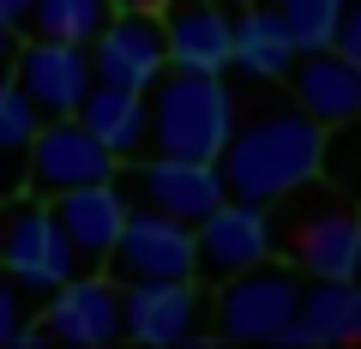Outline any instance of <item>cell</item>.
Listing matches in <instances>:
<instances>
[{
    "mask_svg": "<svg viewBox=\"0 0 361 349\" xmlns=\"http://www.w3.org/2000/svg\"><path fill=\"white\" fill-rule=\"evenodd\" d=\"M325 163V127L307 121L289 103H265L259 115H235L229 139L217 151V175L229 199H253V205H271V199L295 193V187L319 181Z\"/></svg>",
    "mask_w": 361,
    "mask_h": 349,
    "instance_id": "1",
    "label": "cell"
},
{
    "mask_svg": "<svg viewBox=\"0 0 361 349\" xmlns=\"http://www.w3.org/2000/svg\"><path fill=\"white\" fill-rule=\"evenodd\" d=\"M235 115L229 73H193V66H163L145 91V151L151 157H187V163H217Z\"/></svg>",
    "mask_w": 361,
    "mask_h": 349,
    "instance_id": "2",
    "label": "cell"
},
{
    "mask_svg": "<svg viewBox=\"0 0 361 349\" xmlns=\"http://www.w3.org/2000/svg\"><path fill=\"white\" fill-rule=\"evenodd\" d=\"M271 253H283L301 277H355V241H361V211H349L337 193H295L271 199Z\"/></svg>",
    "mask_w": 361,
    "mask_h": 349,
    "instance_id": "3",
    "label": "cell"
},
{
    "mask_svg": "<svg viewBox=\"0 0 361 349\" xmlns=\"http://www.w3.org/2000/svg\"><path fill=\"white\" fill-rule=\"evenodd\" d=\"M301 283L307 277L289 259H259L247 271L223 277L211 295V337L217 343H277L301 307Z\"/></svg>",
    "mask_w": 361,
    "mask_h": 349,
    "instance_id": "4",
    "label": "cell"
},
{
    "mask_svg": "<svg viewBox=\"0 0 361 349\" xmlns=\"http://www.w3.org/2000/svg\"><path fill=\"white\" fill-rule=\"evenodd\" d=\"M0 271L13 277L30 301H42L49 289H61L78 271V259L66 247L61 223H54L49 199H37V193L0 199Z\"/></svg>",
    "mask_w": 361,
    "mask_h": 349,
    "instance_id": "5",
    "label": "cell"
},
{
    "mask_svg": "<svg viewBox=\"0 0 361 349\" xmlns=\"http://www.w3.org/2000/svg\"><path fill=\"white\" fill-rule=\"evenodd\" d=\"M103 271L115 283H175V277H199L193 259V223L163 217L151 205H127L115 247H109Z\"/></svg>",
    "mask_w": 361,
    "mask_h": 349,
    "instance_id": "6",
    "label": "cell"
},
{
    "mask_svg": "<svg viewBox=\"0 0 361 349\" xmlns=\"http://www.w3.org/2000/svg\"><path fill=\"white\" fill-rule=\"evenodd\" d=\"M115 187L127 205H151L163 217H180V223H199L211 205H223V175L217 163H187V157H127L115 163Z\"/></svg>",
    "mask_w": 361,
    "mask_h": 349,
    "instance_id": "7",
    "label": "cell"
},
{
    "mask_svg": "<svg viewBox=\"0 0 361 349\" xmlns=\"http://www.w3.org/2000/svg\"><path fill=\"white\" fill-rule=\"evenodd\" d=\"M121 337L145 349H175L211 337V295L199 277H175V283H121Z\"/></svg>",
    "mask_w": 361,
    "mask_h": 349,
    "instance_id": "8",
    "label": "cell"
},
{
    "mask_svg": "<svg viewBox=\"0 0 361 349\" xmlns=\"http://www.w3.org/2000/svg\"><path fill=\"white\" fill-rule=\"evenodd\" d=\"M115 175V157L85 133L78 115H42L37 133L25 145V193L54 199V193H73V187L90 181H109Z\"/></svg>",
    "mask_w": 361,
    "mask_h": 349,
    "instance_id": "9",
    "label": "cell"
},
{
    "mask_svg": "<svg viewBox=\"0 0 361 349\" xmlns=\"http://www.w3.org/2000/svg\"><path fill=\"white\" fill-rule=\"evenodd\" d=\"M42 337L54 343H73V349H103L121 337V283L109 271H73L61 289L42 295Z\"/></svg>",
    "mask_w": 361,
    "mask_h": 349,
    "instance_id": "10",
    "label": "cell"
},
{
    "mask_svg": "<svg viewBox=\"0 0 361 349\" xmlns=\"http://www.w3.org/2000/svg\"><path fill=\"white\" fill-rule=\"evenodd\" d=\"M193 259H199V277H205V283H223V277L271 259L265 205H253V199H223V205H211L205 217L193 223Z\"/></svg>",
    "mask_w": 361,
    "mask_h": 349,
    "instance_id": "11",
    "label": "cell"
},
{
    "mask_svg": "<svg viewBox=\"0 0 361 349\" xmlns=\"http://www.w3.org/2000/svg\"><path fill=\"white\" fill-rule=\"evenodd\" d=\"M6 78L37 103V115H73L97 73H90V49H78V42L18 37V54L6 66Z\"/></svg>",
    "mask_w": 361,
    "mask_h": 349,
    "instance_id": "12",
    "label": "cell"
},
{
    "mask_svg": "<svg viewBox=\"0 0 361 349\" xmlns=\"http://www.w3.org/2000/svg\"><path fill=\"white\" fill-rule=\"evenodd\" d=\"M163 66H169V49H163L157 13H109V25L90 42V73L103 78V85L151 91Z\"/></svg>",
    "mask_w": 361,
    "mask_h": 349,
    "instance_id": "13",
    "label": "cell"
},
{
    "mask_svg": "<svg viewBox=\"0 0 361 349\" xmlns=\"http://www.w3.org/2000/svg\"><path fill=\"white\" fill-rule=\"evenodd\" d=\"M163 25L169 66H193V73H229V25L235 0H163L157 6Z\"/></svg>",
    "mask_w": 361,
    "mask_h": 349,
    "instance_id": "14",
    "label": "cell"
},
{
    "mask_svg": "<svg viewBox=\"0 0 361 349\" xmlns=\"http://www.w3.org/2000/svg\"><path fill=\"white\" fill-rule=\"evenodd\" d=\"M283 85L295 91V109L307 121H319L325 133L361 115V66L343 61L337 49H301L295 61H289Z\"/></svg>",
    "mask_w": 361,
    "mask_h": 349,
    "instance_id": "15",
    "label": "cell"
},
{
    "mask_svg": "<svg viewBox=\"0 0 361 349\" xmlns=\"http://www.w3.org/2000/svg\"><path fill=\"white\" fill-rule=\"evenodd\" d=\"M49 211H54V223H61L66 247H73L78 271H103L109 247H115L121 223H127V199H121L115 175H109V181H90V187H73V193H54Z\"/></svg>",
    "mask_w": 361,
    "mask_h": 349,
    "instance_id": "16",
    "label": "cell"
},
{
    "mask_svg": "<svg viewBox=\"0 0 361 349\" xmlns=\"http://www.w3.org/2000/svg\"><path fill=\"white\" fill-rule=\"evenodd\" d=\"M277 343H361V277H307Z\"/></svg>",
    "mask_w": 361,
    "mask_h": 349,
    "instance_id": "17",
    "label": "cell"
},
{
    "mask_svg": "<svg viewBox=\"0 0 361 349\" xmlns=\"http://www.w3.org/2000/svg\"><path fill=\"white\" fill-rule=\"evenodd\" d=\"M295 37H289L283 13L277 6H235V25H229V73L253 78V85H283L289 61H295Z\"/></svg>",
    "mask_w": 361,
    "mask_h": 349,
    "instance_id": "18",
    "label": "cell"
},
{
    "mask_svg": "<svg viewBox=\"0 0 361 349\" xmlns=\"http://www.w3.org/2000/svg\"><path fill=\"white\" fill-rule=\"evenodd\" d=\"M73 115L85 121V133L103 145L115 163L145 157V91H127V85H103V78H90L85 103H78Z\"/></svg>",
    "mask_w": 361,
    "mask_h": 349,
    "instance_id": "19",
    "label": "cell"
},
{
    "mask_svg": "<svg viewBox=\"0 0 361 349\" xmlns=\"http://www.w3.org/2000/svg\"><path fill=\"white\" fill-rule=\"evenodd\" d=\"M109 0H30V18H25V37H49V42H78L90 49L97 30L109 25Z\"/></svg>",
    "mask_w": 361,
    "mask_h": 349,
    "instance_id": "20",
    "label": "cell"
},
{
    "mask_svg": "<svg viewBox=\"0 0 361 349\" xmlns=\"http://www.w3.org/2000/svg\"><path fill=\"white\" fill-rule=\"evenodd\" d=\"M337 6H343V0H277V13H283L295 49H325V42H331Z\"/></svg>",
    "mask_w": 361,
    "mask_h": 349,
    "instance_id": "21",
    "label": "cell"
},
{
    "mask_svg": "<svg viewBox=\"0 0 361 349\" xmlns=\"http://www.w3.org/2000/svg\"><path fill=\"white\" fill-rule=\"evenodd\" d=\"M37 103H30L25 91H18L13 78H6V91H0V157H25L30 133H37Z\"/></svg>",
    "mask_w": 361,
    "mask_h": 349,
    "instance_id": "22",
    "label": "cell"
},
{
    "mask_svg": "<svg viewBox=\"0 0 361 349\" xmlns=\"http://www.w3.org/2000/svg\"><path fill=\"white\" fill-rule=\"evenodd\" d=\"M25 307H30V295H25V289H18L6 271H0V349L25 337V325H30V313H25Z\"/></svg>",
    "mask_w": 361,
    "mask_h": 349,
    "instance_id": "23",
    "label": "cell"
},
{
    "mask_svg": "<svg viewBox=\"0 0 361 349\" xmlns=\"http://www.w3.org/2000/svg\"><path fill=\"white\" fill-rule=\"evenodd\" d=\"M325 49H337L343 61L361 66V0H343V6H337V25H331V42H325Z\"/></svg>",
    "mask_w": 361,
    "mask_h": 349,
    "instance_id": "24",
    "label": "cell"
},
{
    "mask_svg": "<svg viewBox=\"0 0 361 349\" xmlns=\"http://www.w3.org/2000/svg\"><path fill=\"white\" fill-rule=\"evenodd\" d=\"M25 193V157H0V199Z\"/></svg>",
    "mask_w": 361,
    "mask_h": 349,
    "instance_id": "25",
    "label": "cell"
},
{
    "mask_svg": "<svg viewBox=\"0 0 361 349\" xmlns=\"http://www.w3.org/2000/svg\"><path fill=\"white\" fill-rule=\"evenodd\" d=\"M25 18H30V0H0V25H13L25 37Z\"/></svg>",
    "mask_w": 361,
    "mask_h": 349,
    "instance_id": "26",
    "label": "cell"
},
{
    "mask_svg": "<svg viewBox=\"0 0 361 349\" xmlns=\"http://www.w3.org/2000/svg\"><path fill=\"white\" fill-rule=\"evenodd\" d=\"M13 54H18V30H13V25H0V73L13 66Z\"/></svg>",
    "mask_w": 361,
    "mask_h": 349,
    "instance_id": "27",
    "label": "cell"
},
{
    "mask_svg": "<svg viewBox=\"0 0 361 349\" xmlns=\"http://www.w3.org/2000/svg\"><path fill=\"white\" fill-rule=\"evenodd\" d=\"M109 6H115V13H157L163 0H109Z\"/></svg>",
    "mask_w": 361,
    "mask_h": 349,
    "instance_id": "28",
    "label": "cell"
},
{
    "mask_svg": "<svg viewBox=\"0 0 361 349\" xmlns=\"http://www.w3.org/2000/svg\"><path fill=\"white\" fill-rule=\"evenodd\" d=\"M355 277H361V241H355Z\"/></svg>",
    "mask_w": 361,
    "mask_h": 349,
    "instance_id": "29",
    "label": "cell"
},
{
    "mask_svg": "<svg viewBox=\"0 0 361 349\" xmlns=\"http://www.w3.org/2000/svg\"><path fill=\"white\" fill-rule=\"evenodd\" d=\"M0 91H6V73H0Z\"/></svg>",
    "mask_w": 361,
    "mask_h": 349,
    "instance_id": "30",
    "label": "cell"
}]
</instances>
